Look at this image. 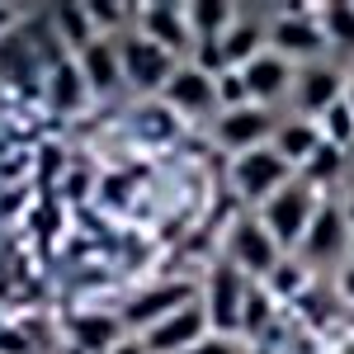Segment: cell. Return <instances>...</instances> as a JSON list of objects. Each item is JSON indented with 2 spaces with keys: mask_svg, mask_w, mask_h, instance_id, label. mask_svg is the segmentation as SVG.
<instances>
[{
  "mask_svg": "<svg viewBox=\"0 0 354 354\" xmlns=\"http://www.w3.org/2000/svg\"><path fill=\"white\" fill-rule=\"evenodd\" d=\"M288 170H293V165L283 161L279 151H270V147H255V151H241V156H236V165H232V180H236V189H241L245 198H265V203H270L274 194L288 185Z\"/></svg>",
  "mask_w": 354,
  "mask_h": 354,
  "instance_id": "1",
  "label": "cell"
},
{
  "mask_svg": "<svg viewBox=\"0 0 354 354\" xmlns=\"http://www.w3.org/2000/svg\"><path fill=\"white\" fill-rule=\"evenodd\" d=\"M265 227L279 245H298L312 227V189L307 185H283L265 203Z\"/></svg>",
  "mask_w": 354,
  "mask_h": 354,
  "instance_id": "2",
  "label": "cell"
},
{
  "mask_svg": "<svg viewBox=\"0 0 354 354\" xmlns=\"http://www.w3.org/2000/svg\"><path fill=\"white\" fill-rule=\"evenodd\" d=\"M118 57H123V76L137 85V90H156V85H170V76L180 71L175 66V57L165 53L161 43H151V38H128L123 48H118Z\"/></svg>",
  "mask_w": 354,
  "mask_h": 354,
  "instance_id": "3",
  "label": "cell"
},
{
  "mask_svg": "<svg viewBox=\"0 0 354 354\" xmlns=\"http://www.w3.org/2000/svg\"><path fill=\"white\" fill-rule=\"evenodd\" d=\"M245 288L236 265H218L208 279V326L213 330H241V312H245Z\"/></svg>",
  "mask_w": 354,
  "mask_h": 354,
  "instance_id": "4",
  "label": "cell"
},
{
  "mask_svg": "<svg viewBox=\"0 0 354 354\" xmlns=\"http://www.w3.org/2000/svg\"><path fill=\"white\" fill-rule=\"evenodd\" d=\"M227 250H232V265L245 270V274H274L279 270V241L270 236L265 222H236Z\"/></svg>",
  "mask_w": 354,
  "mask_h": 354,
  "instance_id": "5",
  "label": "cell"
},
{
  "mask_svg": "<svg viewBox=\"0 0 354 354\" xmlns=\"http://www.w3.org/2000/svg\"><path fill=\"white\" fill-rule=\"evenodd\" d=\"M203 326H208V312H198V307H180L175 317H165L161 326L147 330V354H189L194 345H198V335H203Z\"/></svg>",
  "mask_w": 354,
  "mask_h": 354,
  "instance_id": "6",
  "label": "cell"
},
{
  "mask_svg": "<svg viewBox=\"0 0 354 354\" xmlns=\"http://www.w3.org/2000/svg\"><path fill=\"white\" fill-rule=\"evenodd\" d=\"M194 302V288L189 283H161V288H151V293H142V298L128 302V312H123V322L128 326H161L165 317H175L180 307H189Z\"/></svg>",
  "mask_w": 354,
  "mask_h": 354,
  "instance_id": "7",
  "label": "cell"
},
{
  "mask_svg": "<svg viewBox=\"0 0 354 354\" xmlns=\"http://www.w3.org/2000/svg\"><path fill=\"white\" fill-rule=\"evenodd\" d=\"M270 133V113L260 104H245V109H227V118L218 123V142L232 151H255V142Z\"/></svg>",
  "mask_w": 354,
  "mask_h": 354,
  "instance_id": "8",
  "label": "cell"
},
{
  "mask_svg": "<svg viewBox=\"0 0 354 354\" xmlns=\"http://www.w3.org/2000/svg\"><path fill=\"white\" fill-rule=\"evenodd\" d=\"M165 95H170V104L175 109H208L213 100H218V81L208 76V71H198V66H180L170 85H165Z\"/></svg>",
  "mask_w": 354,
  "mask_h": 354,
  "instance_id": "9",
  "label": "cell"
},
{
  "mask_svg": "<svg viewBox=\"0 0 354 354\" xmlns=\"http://www.w3.org/2000/svg\"><path fill=\"white\" fill-rule=\"evenodd\" d=\"M322 43H326V28L307 24L302 15H283L274 24V48H279V57H312V53H322Z\"/></svg>",
  "mask_w": 354,
  "mask_h": 354,
  "instance_id": "10",
  "label": "cell"
},
{
  "mask_svg": "<svg viewBox=\"0 0 354 354\" xmlns=\"http://www.w3.org/2000/svg\"><path fill=\"white\" fill-rule=\"evenodd\" d=\"M142 24L151 33V43H161L170 57L189 48V24H185V10H180V5H151V10L142 15Z\"/></svg>",
  "mask_w": 354,
  "mask_h": 354,
  "instance_id": "11",
  "label": "cell"
},
{
  "mask_svg": "<svg viewBox=\"0 0 354 354\" xmlns=\"http://www.w3.org/2000/svg\"><path fill=\"white\" fill-rule=\"evenodd\" d=\"M245 85H250V100H274L288 90V62L279 53H260L245 66Z\"/></svg>",
  "mask_w": 354,
  "mask_h": 354,
  "instance_id": "12",
  "label": "cell"
},
{
  "mask_svg": "<svg viewBox=\"0 0 354 354\" xmlns=\"http://www.w3.org/2000/svg\"><path fill=\"white\" fill-rule=\"evenodd\" d=\"M302 245H307V255H312V260H326V255H335V250L345 245V218H340L335 208H322V213L312 218V227H307Z\"/></svg>",
  "mask_w": 354,
  "mask_h": 354,
  "instance_id": "13",
  "label": "cell"
},
{
  "mask_svg": "<svg viewBox=\"0 0 354 354\" xmlns=\"http://www.w3.org/2000/svg\"><path fill=\"white\" fill-rule=\"evenodd\" d=\"M298 104L307 113H322L330 104H340V76L330 71V66H312L298 85Z\"/></svg>",
  "mask_w": 354,
  "mask_h": 354,
  "instance_id": "14",
  "label": "cell"
},
{
  "mask_svg": "<svg viewBox=\"0 0 354 354\" xmlns=\"http://www.w3.org/2000/svg\"><path fill=\"white\" fill-rule=\"evenodd\" d=\"M113 345H118V317H104V312H85V317H76V350L109 354Z\"/></svg>",
  "mask_w": 354,
  "mask_h": 354,
  "instance_id": "15",
  "label": "cell"
},
{
  "mask_svg": "<svg viewBox=\"0 0 354 354\" xmlns=\"http://www.w3.org/2000/svg\"><path fill=\"white\" fill-rule=\"evenodd\" d=\"M118 48H109V43H90L81 53V71H85V81L95 85V90H113L118 85Z\"/></svg>",
  "mask_w": 354,
  "mask_h": 354,
  "instance_id": "16",
  "label": "cell"
},
{
  "mask_svg": "<svg viewBox=\"0 0 354 354\" xmlns=\"http://www.w3.org/2000/svg\"><path fill=\"white\" fill-rule=\"evenodd\" d=\"M48 95H53L57 109H76L85 100V71L76 62H53V81H48Z\"/></svg>",
  "mask_w": 354,
  "mask_h": 354,
  "instance_id": "17",
  "label": "cell"
},
{
  "mask_svg": "<svg viewBox=\"0 0 354 354\" xmlns=\"http://www.w3.org/2000/svg\"><path fill=\"white\" fill-rule=\"evenodd\" d=\"M57 28H62V38H66L71 48H81V53L95 43V19H90L85 5H57Z\"/></svg>",
  "mask_w": 354,
  "mask_h": 354,
  "instance_id": "18",
  "label": "cell"
},
{
  "mask_svg": "<svg viewBox=\"0 0 354 354\" xmlns=\"http://www.w3.org/2000/svg\"><path fill=\"white\" fill-rule=\"evenodd\" d=\"M222 57H227V71H236V66H250L255 57H260V28L255 24H236L227 38H222Z\"/></svg>",
  "mask_w": 354,
  "mask_h": 354,
  "instance_id": "19",
  "label": "cell"
},
{
  "mask_svg": "<svg viewBox=\"0 0 354 354\" xmlns=\"http://www.w3.org/2000/svg\"><path fill=\"white\" fill-rule=\"evenodd\" d=\"M189 19H194V28L203 33V38H227L232 33V5H222V0H198L189 10Z\"/></svg>",
  "mask_w": 354,
  "mask_h": 354,
  "instance_id": "20",
  "label": "cell"
},
{
  "mask_svg": "<svg viewBox=\"0 0 354 354\" xmlns=\"http://www.w3.org/2000/svg\"><path fill=\"white\" fill-rule=\"evenodd\" d=\"M274 151H279L283 161L293 165V161H312L322 147H317V133H312L307 123H288V128L279 133V147H274Z\"/></svg>",
  "mask_w": 354,
  "mask_h": 354,
  "instance_id": "21",
  "label": "cell"
},
{
  "mask_svg": "<svg viewBox=\"0 0 354 354\" xmlns=\"http://www.w3.org/2000/svg\"><path fill=\"white\" fill-rule=\"evenodd\" d=\"M322 28H326V38L335 43V48L354 53V5H326Z\"/></svg>",
  "mask_w": 354,
  "mask_h": 354,
  "instance_id": "22",
  "label": "cell"
},
{
  "mask_svg": "<svg viewBox=\"0 0 354 354\" xmlns=\"http://www.w3.org/2000/svg\"><path fill=\"white\" fill-rule=\"evenodd\" d=\"M218 100L227 104V109H245V100H250L245 71H222V76H218Z\"/></svg>",
  "mask_w": 354,
  "mask_h": 354,
  "instance_id": "23",
  "label": "cell"
},
{
  "mask_svg": "<svg viewBox=\"0 0 354 354\" xmlns=\"http://www.w3.org/2000/svg\"><path fill=\"white\" fill-rule=\"evenodd\" d=\"M265 317H270V298H265L260 288H250V293H245V312H241V330L245 335H260V330H265Z\"/></svg>",
  "mask_w": 354,
  "mask_h": 354,
  "instance_id": "24",
  "label": "cell"
},
{
  "mask_svg": "<svg viewBox=\"0 0 354 354\" xmlns=\"http://www.w3.org/2000/svg\"><path fill=\"white\" fill-rule=\"evenodd\" d=\"M326 137L335 142V147L354 137V109H350V104H330V109H326Z\"/></svg>",
  "mask_w": 354,
  "mask_h": 354,
  "instance_id": "25",
  "label": "cell"
},
{
  "mask_svg": "<svg viewBox=\"0 0 354 354\" xmlns=\"http://www.w3.org/2000/svg\"><path fill=\"white\" fill-rule=\"evenodd\" d=\"M0 66L15 76V81H28V57H24V43H0Z\"/></svg>",
  "mask_w": 354,
  "mask_h": 354,
  "instance_id": "26",
  "label": "cell"
},
{
  "mask_svg": "<svg viewBox=\"0 0 354 354\" xmlns=\"http://www.w3.org/2000/svg\"><path fill=\"white\" fill-rule=\"evenodd\" d=\"M85 10H90V19H95V24H104V28L123 19V10H118V5H109V0H90Z\"/></svg>",
  "mask_w": 354,
  "mask_h": 354,
  "instance_id": "27",
  "label": "cell"
},
{
  "mask_svg": "<svg viewBox=\"0 0 354 354\" xmlns=\"http://www.w3.org/2000/svg\"><path fill=\"white\" fill-rule=\"evenodd\" d=\"M33 345L24 340V330H15V326H5L0 330V354H28Z\"/></svg>",
  "mask_w": 354,
  "mask_h": 354,
  "instance_id": "28",
  "label": "cell"
},
{
  "mask_svg": "<svg viewBox=\"0 0 354 354\" xmlns=\"http://www.w3.org/2000/svg\"><path fill=\"white\" fill-rule=\"evenodd\" d=\"M123 194H128V180H118V175H109V180L100 185V198H104V203H123Z\"/></svg>",
  "mask_w": 354,
  "mask_h": 354,
  "instance_id": "29",
  "label": "cell"
},
{
  "mask_svg": "<svg viewBox=\"0 0 354 354\" xmlns=\"http://www.w3.org/2000/svg\"><path fill=\"white\" fill-rule=\"evenodd\" d=\"M189 354H236V345H232V340H222V335H218V340H198V345H194Z\"/></svg>",
  "mask_w": 354,
  "mask_h": 354,
  "instance_id": "30",
  "label": "cell"
},
{
  "mask_svg": "<svg viewBox=\"0 0 354 354\" xmlns=\"http://www.w3.org/2000/svg\"><path fill=\"white\" fill-rule=\"evenodd\" d=\"M312 165H317L322 175H330V170H335V147H322V151L312 156Z\"/></svg>",
  "mask_w": 354,
  "mask_h": 354,
  "instance_id": "31",
  "label": "cell"
},
{
  "mask_svg": "<svg viewBox=\"0 0 354 354\" xmlns=\"http://www.w3.org/2000/svg\"><path fill=\"white\" fill-rule=\"evenodd\" d=\"M66 189H71V198H85V194H90V175H71V185H66Z\"/></svg>",
  "mask_w": 354,
  "mask_h": 354,
  "instance_id": "32",
  "label": "cell"
},
{
  "mask_svg": "<svg viewBox=\"0 0 354 354\" xmlns=\"http://www.w3.org/2000/svg\"><path fill=\"white\" fill-rule=\"evenodd\" d=\"M57 156H62L57 147H43V161H38V170H43V175H53V170H57Z\"/></svg>",
  "mask_w": 354,
  "mask_h": 354,
  "instance_id": "33",
  "label": "cell"
},
{
  "mask_svg": "<svg viewBox=\"0 0 354 354\" xmlns=\"http://www.w3.org/2000/svg\"><path fill=\"white\" fill-rule=\"evenodd\" d=\"M109 354H147V345H142V340H118Z\"/></svg>",
  "mask_w": 354,
  "mask_h": 354,
  "instance_id": "34",
  "label": "cell"
},
{
  "mask_svg": "<svg viewBox=\"0 0 354 354\" xmlns=\"http://www.w3.org/2000/svg\"><path fill=\"white\" fill-rule=\"evenodd\" d=\"M340 293L354 298V265H350V270H340Z\"/></svg>",
  "mask_w": 354,
  "mask_h": 354,
  "instance_id": "35",
  "label": "cell"
},
{
  "mask_svg": "<svg viewBox=\"0 0 354 354\" xmlns=\"http://www.w3.org/2000/svg\"><path fill=\"white\" fill-rule=\"evenodd\" d=\"M10 19H15V15H10V5H0V33L10 28Z\"/></svg>",
  "mask_w": 354,
  "mask_h": 354,
  "instance_id": "36",
  "label": "cell"
},
{
  "mask_svg": "<svg viewBox=\"0 0 354 354\" xmlns=\"http://www.w3.org/2000/svg\"><path fill=\"white\" fill-rule=\"evenodd\" d=\"M345 104H350V109H354V81H350V100H345Z\"/></svg>",
  "mask_w": 354,
  "mask_h": 354,
  "instance_id": "37",
  "label": "cell"
},
{
  "mask_svg": "<svg viewBox=\"0 0 354 354\" xmlns=\"http://www.w3.org/2000/svg\"><path fill=\"white\" fill-rule=\"evenodd\" d=\"M66 354H85V350H76V345H71V350H66Z\"/></svg>",
  "mask_w": 354,
  "mask_h": 354,
  "instance_id": "38",
  "label": "cell"
},
{
  "mask_svg": "<svg viewBox=\"0 0 354 354\" xmlns=\"http://www.w3.org/2000/svg\"><path fill=\"white\" fill-rule=\"evenodd\" d=\"M350 222H354V198H350Z\"/></svg>",
  "mask_w": 354,
  "mask_h": 354,
  "instance_id": "39",
  "label": "cell"
}]
</instances>
